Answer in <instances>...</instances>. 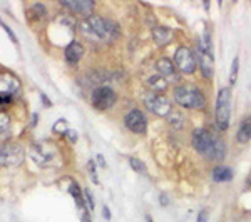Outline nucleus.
I'll use <instances>...</instances> for the list:
<instances>
[{
    "label": "nucleus",
    "instance_id": "nucleus-1",
    "mask_svg": "<svg viewBox=\"0 0 251 222\" xmlns=\"http://www.w3.org/2000/svg\"><path fill=\"white\" fill-rule=\"evenodd\" d=\"M80 30L87 35V37L97 39L100 42H111L119 34V27L116 25L112 20L99 17V15H91L80 23Z\"/></svg>",
    "mask_w": 251,
    "mask_h": 222
},
{
    "label": "nucleus",
    "instance_id": "nucleus-2",
    "mask_svg": "<svg viewBox=\"0 0 251 222\" xmlns=\"http://www.w3.org/2000/svg\"><path fill=\"white\" fill-rule=\"evenodd\" d=\"M173 97H174V100L184 109H204L206 107L204 94L196 87L177 86V87H174Z\"/></svg>",
    "mask_w": 251,
    "mask_h": 222
},
{
    "label": "nucleus",
    "instance_id": "nucleus-3",
    "mask_svg": "<svg viewBox=\"0 0 251 222\" xmlns=\"http://www.w3.org/2000/svg\"><path fill=\"white\" fill-rule=\"evenodd\" d=\"M30 155H32V160L44 169L54 167V165L59 164V151H57V147L50 142L32 144Z\"/></svg>",
    "mask_w": 251,
    "mask_h": 222
},
{
    "label": "nucleus",
    "instance_id": "nucleus-4",
    "mask_svg": "<svg viewBox=\"0 0 251 222\" xmlns=\"http://www.w3.org/2000/svg\"><path fill=\"white\" fill-rule=\"evenodd\" d=\"M198 64H200V70L204 79H211L214 74V59H213V44L211 35L206 30L203 39L200 40L198 45Z\"/></svg>",
    "mask_w": 251,
    "mask_h": 222
},
{
    "label": "nucleus",
    "instance_id": "nucleus-5",
    "mask_svg": "<svg viewBox=\"0 0 251 222\" xmlns=\"http://www.w3.org/2000/svg\"><path fill=\"white\" fill-rule=\"evenodd\" d=\"M231 119V89L225 87L218 92L216 99V126L220 131H226L229 127Z\"/></svg>",
    "mask_w": 251,
    "mask_h": 222
},
{
    "label": "nucleus",
    "instance_id": "nucleus-6",
    "mask_svg": "<svg viewBox=\"0 0 251 222\" xmlns=\"http://www.w3.org/2000/svg\"><path fill=\"white\" fill-rule=\"evenodd\" d=\"M143 102L148 107V111H151L152 114L157 117H168L173 112L171 100L163 94H156V92H148L143 95Z\"/></svg>",
    "mask_w": 251,
    "mask_h": 222
},
{
    "label": "nucleus",
    "instance_id": "nucleus-7",
    "mask_svg": "<svg viewBox=\"0 0 251 222\" xmlns=\"http://www.w3.org/2000/svg\"><path fill=\"white\" fill-rule=\"evenodd\" d=\"M218 137H214L208 129H196L193 132V137H191V144L194 147V151L200 152L201 155H204L206 159L211 154L213 147H214V142H216Z\"/></svg>",
    "mask_w": 251,
    "mask_h": 222
},
{
    "label": "nucleus",
    "instance_id": "nucleus-8",
    "mask_svg": "<svg viewBox=\"0 0 251 222\" xmlns=\"http://www.w3.org/2000/svg\"><path fill=\"white\" fill-rule=\"evenodd\" d=\"M24 160V147L20 144L9 142L0 145V165L15 167Z\"/></svg>",
    "mask_w": 251,
    "mask_h": 222
},
{
    "label": "nucleus",
    "instance_id": "nucleus-9",
    "mask_svg": "<svg viewBox=\"0 0 251 222\" xmlns=\"http://www.w3.org/2000/svg\"><path fill=\"white\" fill-rule=\"evenodd\" d=\"M174 66L181 74H194L198 67L196 55L193 54L191 48L188 47H179L174 54Z\"/></svg>",
    "mask_w": 251,
    "mask_h": 222
},
{
    "label": "nucleus",
    "instance_id": "nucleus-10",
    "mask_svg": "<svg viewBox=\"0 0 251 222\" xmlns=\"http://www.w3.org/2000/svg\"><path fill=\"white\" fill-rule=\"evenodd\" d=\"M116 100H117V94L109 87L100 86V87H97L92 90L91 102L97 111H107V109H111L112 106H114Z\"/></svg>",
    "mask_w": 251,
    "mask_h": 222
},
{
    "label": "nucleus",
    "instance_id": "nucleus-11",
    "mask_svg": "<svg viewBox=\"0 0 251 222\" xmlns=\"http://www.w3.org/2000/svg\"><path fill=\"white\" fill-rule=\"evenodd\" d=\"M124 122H126V127L129 129L131 132L134 134H144L146 129H148V120H146V115L143 114L141 111H134L127 112L124 117Z\"/></svg>",
    "mask_w": 251,
    "mask_h": 222
},
{
    "label": "nucleus",
    "instance_id": "nucleus-12",
    "mask_svg": "<svg viewBox=\"0 0 251 222\" xmlns=\"http://www.w3.org/2000/svg\"><path fill=\"white\" fill-rule=\"evenodd\" d=\"M60 3H62V7L74 12V14L86 15V17H91L92 10H94V2H91V0H74V2H64L62 0Z\"/></svg>",
    "mask_w": 251,
    "mask_h": 222
},
{
    "label": "nucleus",
    "instance_id": "nucleus-13",
    "mask_svg": "<svg viewBox=\"0 0 251 222\" xmlns=\"http://www.w3.org/2000/svg\"><path fill=\"white\" fill-rule=\"evenodd\" d=\"M156 70L159 75L168 80V82H177L179 75L176 74V67L173 66V62L169 59H159L156 62Z\"/></svg>",
    "mask_w": 251,
    "mask_h": 222
},
{
    "label": "nucleus",
    "instance_id": "nucleus-14",
    "mask_svg": "<svg viewBox=\"0 0 251 222\" xmlns=\"http://www.w3.org/2000/svg\"><path fill=\"white\" fill-rule=\"evenodd\" d=\"M173 37H174V32L164 25H156L154 29H152V39H154V42L159 47H164V45H168V44H171Z\"/></svg>",
    "mask_w": 251,
    "mask_h": 222
},
{
    "label": "nucleus",
    "instance_id": "nucleus-15",
    "mask_svg": "<svg viewBox=\"0 0 251 222\" xmlns=\"http://www.w3.org/2000/svg\"><path fill=\"white\" fill-rule=\"evenodd\" d=\"M236 140L240 144H248L251 140V115H246L240 122L236 131Z\"/></svg>",
    "mask_w": 251,
    "mask_h": 222
},
{
    "label": "nucleus",
    "instance_id": "nucleus-16",
    "mask_svg": "<svg viewBox=\"0 0 251 222\" xmlns=\"http://www.w3.org/2000/svg\"><path fill=\"white\" fill-rule=\"evenodd\" d=\"M146 86H148L149 89H151L152 92H156V94H159V92L168 90L169 82L163 77V75H159V74H152V75H149V77L146 79Z\"/></svg>",
    "mask_w": 251,
    "mask_h": 222
},
{
    "label": "nucleus",
    "instance_id": "nucleus-17",
    "mask_svg": "<svg viewBox=\"0 0 251 222\" xmlns=\"http://www.w3.org/2000/svg\"><path fill=\"white\" fill-rule=\"evenodd\" d=\"M84 55V47L77 42L69 44L66 48V60L69 64H77Z\"/></svg>",
    "mask_w": 251,
    "mask_h": 222
},
{
    "label": "nucleus",
    "instance_id": "nucleus-18",
    "mask_svg": "<svg viewBox=\"0 0 251 222\" xmlns=\"http://www.w3.org/2000/svg\"><path fill=\"white\" fill-rule=\"evenodd\" d=\"M211 177L214 182H228V180L233 179V171L226 165H218V167L213 169Z\"/></svg>",
    "mask_w": 251,
    "mask_h": 222
},
{
    "label": "nucleus",
    "instance_id": "nucleus-19",
    "mask_svg": "<svg viewBox=\"0 0 251 222\" xmlns=\"http://www.w3.org/2000/svg\"><path fill=\"white\" fill-rule=\"evenodd\" d=\"M10 129H12V126H10L9 115L0 114V139H5V137H9Z\"/></svg>",
    "mask_w": 251,
    "mask_h": 222
},
{
    "label": "nucleus",
    "instance_id": "nucleus-20",
    "mask_svg": "<svg viewBox=\"0 0 251 222\" xmlns=\"http://www.w3.org/2000/svg\"><path fill=\"white\" fill-rule=\"evenodd\" d=\"M168 119H169V124H171L173 127H176V129H183L184 127V117H183L181 112L173 111L171 114L168 115Z\"/></svg>",
    "mask_w": 251,
    "mask_h": 222
},
{
    "label": "nucleus",
    "instance_id": "nucleus-21",
    "mask_svg": "<svg viewBox=\"0 0 251 222\" xmlns=\"http://www.w3.org/2000/svg\"><path fill=\"white\" fill-rule=\"evenodd\" d=\"M238 70H240V59L234 57L233 59V66H231V74H229V84H231V86H234V84H236Z\"/></svg>",
    "mask_w": 251,
    "mask_h": 222
},
{
    "label": "nucleus",
    "instance_id": "nucleus-22",
    "mask_svg": "<svg viewBox=\"0 0 251 222\" xmlns=\"http://www.w3.org/2000/svg\"><path fill=\"white\" fill-rule=\"evenodd\" d=\"M129 164H131V167L134 169L137 174H144L146 172V165L141 162L139 159H136V157H131V159H129Z\"/></svg>",
    "mask_w": 251,
    "mask_h": 222
},
{
    "label": "nucleus",
    "instance_id": "nucleus-23",
    "mask_svg": "<svg viewBox=\"0 0 251 222\" xmlns=\"http://www.w3.org/2000/svg\"><path fill=\"white\" fill-rule=\"evenodd\" d=\"M71 194H72V197L75 199V202H77L80 207H84V199H82V194H80V189H79L77 184H72Z\"/></svg>",
    "mask_w": 251,
    "mask_h": 222
},
{
    "label": "nucleus",
    "instance_id": "nucleus-24",
    "mask_svg": "<svg viewBox=\"0 0 251 222\" xmlns=\"http://www.w3.org/2000/svg\"><path fill=\"white\" fill-rule=\"evenodd\" d=\"M12 102V94L9 92H0V109L7 107Z\"/></svg>",
    "mask_w": 251,
    "mask_h": 222
},
{
    "label": "nucleus",
    "instance_id": "nucleus-25",
    "mask_svg": "<svg viewBox=\"0 0 251 222\" xmlns=\"http://www.w3.org/2000/svg\"><path fill=\"white\" fill-rule=\"evenodd\" d=\"M32 10H34V12H37V15H39V17H44V15L47 14L46 7H44L42 3H35V5H32Z\"/></svg>",
    "mask_w": 251,
    "mask_h": 222
},
{
    "label": "nucleus",
    "instance_id": "nucleus-26",
    "mask_svg": "<svg viewBox=\"0 0 251 222\" xmlns=\"http://www.w3.org/2000/svg\"><path fill=\"white\" fill-rule=\"evenodd\" d=\"M84 196H86V202H87V207L91 209V211H94V197H92L91 191H86V192H84Z\"/></svg>",
    "mask_w": 251,
    "mask_h": 222
},
{
    "label": "nucleus",
    "instance_id": "nucleus-27",
    "mask_svg": "<svg viewBox=\"0 0 251 222\" xmlns=\"http://www.w3.org/2000/svg\"><path fill=\"white\" fill-rule=\"evenodd\" d=\"M66 135L71 139V142H77V139H79V135H77V132H74V131H69L66 132Z\"/></svg>",
    "mask_w": 251,
    "mask_h": 222
},
{
    "label": "nucleus",
    "instance_id": "nucleus-28",
    "mask_svg": "<svg viewBox=\"0 0 251 222\" xmlns=\"http://www.w3.org/2000/svg\"><path fill=\"white\" fill-rule=\"evenodd\" d=\"M206 221H208V211H201L196 222H206Z\"/></svg>",
    "mask_w": 251,
    "mask_h": 222
},
{
    "label": "nucleus",
    "instance_id": "nucleus-29",
    "mask_svg": "<svg viewBox=\"0 0 251 222\" xmlns=\"http://www.w3.org/2000/svg\"><path fill=\"white\" fill-rule=\"evenodd\" d=\"M89 171H91L92 177H94V182H97V177H96V165H94V160L89 162Z\"/></svg>",
    "mask_w": 251,
    "mask_h": 222
},
{
    "label": "nucleus",
    "instance_id": "nucleus-30",
    "mask_svg": "<svg viewBox=\"0 0 251 222\" xmlns=\"http://www.w3.org/2000/svg\"><path fill=\"white\" fill-rule=\"evenodd\" d=\"M2 27H3V29H5V32H7V34H9V35H10L12 42H17V37H15V35H14V32H12V30H10V29H9V27H7V25H3V23H2Z\"/></svg>",
    "mask_w": 251,
    "mask_h": 222
},
{
    "label": "nucleus",
    "instance_id": "nucleus-31",
    "mask_svg": "<svg viewBox=\"0 0 251 222\" xmlns=\"http://www.w3.org/2000/svg\"><path fill=\"white\" fill-rule=\"evenodd\" d=\"M102 216L106 217L107 221L111 219V212H109V207H107V205H104V207H102Z\"/></svg>",
    "mask_w": 251,
    "mask_h": 222
},
{
    "label": "nucleus",
    "instance_id": "nucleus-32",
    "mask_svg": "<svg viewBox=\"0 0 251 222\" xmlns=\"http://www.w3.org/2000/svg\"><path fill=\"white\" fill-rule=\"evenodd\" d=\"M97 160H99V165L106 167V160H104V157H102V155H97Z\"/></svg>",
    "mask_w": 251,
    "mask_h": 222
},
{
    "label": "nucleus",
    "instance_id": "nucleus-33",
    "mask_svg": "<svg viewBox=\"0 0 251 222\" xmlns=\"http://www.w3.org/2000/svg\"><path fill=\"white\" fill-rule=\"evenodd\" d=\"M161 204H163V205H168V197H166L164 194L161 196Z\"/></svg>",
    "mask_w": 251,
    "mask_h": 222
},
{
    "label": "nucleus",
    "instance_id": "nucleus-34",
    "mask_svg": "<svg viewBox=\"0 0 251 222\" xmlns=\"http://www.w3.org/2000/svg\"><path fill=\"white\" fill-rule=\"evenodd\" d=\"M246 185L251 189V172H250V176H248V179H246Z\"/></svg>",
    "mask_w": 251,
    "mask_h": 222
},
{
    "label": "nucleus",
    "instance_id": "nucleus-35",
    "mask_svg": "<svg viewBox=\"0 0 251 222\" xmlns=\"http://www.w3.org/2000/svg\"><path fill=\"white\" fill-rule=\"evenodd\" d=\"M146 221H148V222H152V219H151L149 216H146Z\"/></svg>",
    "mask_w": 251,
    "mask_h": 222
}]
</instances>
